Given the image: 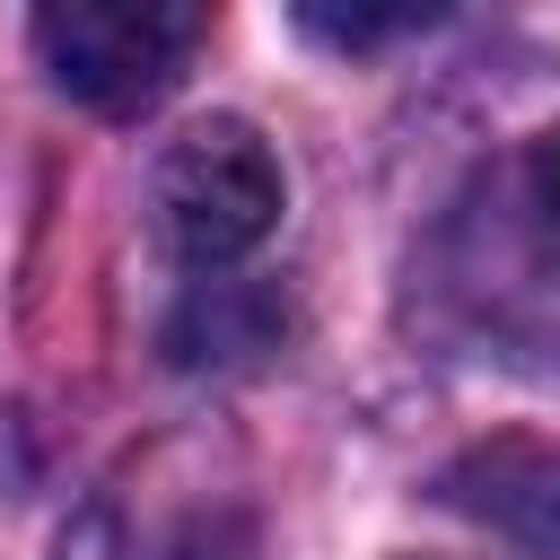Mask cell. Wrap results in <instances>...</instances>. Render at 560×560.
<instances>
[{
	"mask_svg": "<svg viewBox=\"0 0 560 560\" xmlns=\"http://www.w3.org/2000/svg\"><path fill=\"white\" fill-rule=\"evenodd\" d=\"M52 560H254V499L210 472L201 446H158L61 534Z\"/></svg>",
	"mask_w": 560,
	"mask_h": 560,
	"instance_id": "6da1fadb",
	"label": "cell"
},
{
	"mask_svg": "<svg viewBox=\"0 0 560 560\" xmlns=\"http://www.w3.org/2000/svg\"><path fill=\"white\" fill-rule=\"evenodd\" d=\"M280 201H289L280 158H271V140H262L254 122H236V114H210V122L175 131L166 158H158V175H149L158 236H166L192 271L245 262V254L280 228Z\"/></svg>",
	"mask_w": 560,
	"mask_h": 560,
	"instance_id": "7a4b0ae2",
	"label": "cell"
},
{
	"mask_svg": "<svg viewBox=\"0 0 560 560\" xmlns=\"http://www.w3.org/2000/svg\"><path fill=\"white\" fill-rule=\"evenodd\" d=\"M210 44V9L192 0H61L35 9V52L61 96L88 114H149L192 52Z\"/></svg>",
	"mask_w": 560,
	"mask_h": 560,
	"instance_id": "3957f363",
	"label": "cell"
},
{
	"mask_svg": "<svg viewBox=\"0 0 560 560\" xmlns=\"http://www.w3.org/2000/svg\"><path fill=\"white\" fill-rule=\"evenodd\" d=\"M438 499L455 516H472L481 534L516 542L525 560H560V446L551 438H534V429L472 438L438 472Z\"/></svg>",
	"mask_w": 560,
	"mask_h": 560,
	"instance_id": "277c9868",
	"label": "cell"
},
{
	"mask_svg": "<svg viewBox=\"0 0 560 560\" xmlns=\"http://www.w3.org/2000/svg\"><path fill=\"white\" fill-rule=\"evenodd\" d=\"M429 18L438 9H298V26L324 35V44H385V35H411Z\"/></svg>",
	"mask_w": 560,
	"mask_h": 560,
	"instance_id": "5b68a950",
	"label": "cell"
},
{
	"mask_svg": "<svg viewBox=\"0 0 560 560\" xmlns=\"http://www.w3.org/2000/svg\"><path fill=\"white\" fill-rule=\"evenodd\" d=\"M525 210H534L542 245L560 254V131H551V140H534V158H525Z\"/></svg>",
	"mask_w": 560,
	"mask_h": 560,
	"instance_id": "8992f818",
	"label": "cell"
}]
</instances>
